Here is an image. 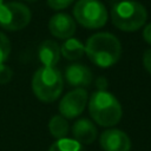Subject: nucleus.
<instances>
[{"label":"nucleus","instance_id":"f257e3e1","mask_svg":"<svg viewBox=\"0 0 151 151\" xmlns=\"http://www.w3.org/2000/svg\"><path fill=\"white\" fill-rule=\"evenodd\" d=\"M85 53L93 64L100 67H110L119 60L122 45L118 38L111 33H96L87 39Z\"/></svg>","mask_w":151,"mask_h":151},{"label":"nucleus","instance_id":"f03ea898","mask_svg":"<svg viewBox=\"0 0 151 151\" xmlns=\"http://www.w3.org/2000/svg\"><path fill=\"white\" fill-rule=\"evenodd\" d=\"M88 112L97 124L105 127L118 124L123 114L117 98L106 91H96L92 93L88 103Z\"/></svg>","mask_w":151,"mask_h":151},{"label":"nucleus","instance_id":"7ed1b4c3","mask_svg":"<svg viewBox=\"0 0 151 151\" xmlns=\"http://www.w3.org/2000/svg\"><path fill=\"white\" fill-rule=\"evenodd\" d=\"M147 19L146 8L138 1L124 0L111 7V20L114 27L125 32L139 29Z\"/></svg>","mask_w":151,"mask_h":151},{"label":"nucleus","instance_id":"20e7f679","mask_svg":"<svg viewBox=\"0 0 151 151\" xmlns=\"http://www.w3.org/2000/svg\"><path fill=\"white\" fill-rule=\"evenodd\" d=\"M64 80L61 73L55 67H40L32 78V90L35 97L44 103H52L63 92Z\"/></svg>","mask_w":151,"mask_h":151},{"label":"nucleus","instance_id":"39448f33","mask_svg":"<svg viewBox=\"0 0 151 151\" xmlns=\"http://www.w3.org/2000/svg\"><path fill=\"white\" fill-rule=\"evenodd\" d=\"M76 20L84 27L96 29L107 21L106 7L99 0H79L73 7Z\"/></svg>","mask_w":151,"mask_h":151},{"label":"nucleus","instance_id":"423d86ee","mask_svg":"<svg viewBox=\"0 0 151 151\" xmlns=\"http://www.w3.org/2000/svg\"><path fill=\"white\" fill-rule=\"evenodd\" d=\"M31 11L21 2H7L0 6V26L6 31H20L31 21Z\"/></svg>","mask_w":151,"mask_h":151},{"label":"nucleus","instance_id":"0eeeda50","mask_svg":"<svg viewBox=\"0 0 151 151\" xmlns=\"http://www.w3.org/2000/svg\"><path fill=\"white\" fill-rule=\"evenodd\" d=\"M87 103V92L84 88H76L63 97L59 103V112L64 118H76L85 109Z\"/></svg>","mask_w":151,"mask_h":151},{"label":"nucleus","instance_id":"6e6552de","mask_svg":"<svg viewBox=\"0 0 151 151\" xmlns=\"http://www.w3.org/2000/svg\"><path fill=\"white\" fill-rule=\"evenodd\" d=\"M99 142L104 151H130L131 149L129 136L118 129H109L104 131L100 134Z\"/></svg>","mask_w":151,"mask_h":151},{"label":"nucleus","instance_id":"1a4fd4ad","mask_svg":"<svg viewBox=\"0 0 151 151\" xmlns=\"http://www.w3.org/2000/svg\"><path fill=\"white\" fill-rule=\"evenodd\" d=\"M76 22L67 13H57L48 21V29L55 38L68 39L76 32Z\"/></svg>","mask_w":151,"mask_h":151},{"label":"nucleus","instance_id":"9d476101","mask_svg":"<svg viewBox=\"0 0 151 151\" xmlns=\"http://www.w3.org/2000/svg\"><path fill=\"white\" fill-rule=\"evenodd\" d=\"M65 79L68 85L78 88L86 87L92 83L93 76L88 67L81 64H72L65 70Z\"/></svg>","mask_w":151,"mask_h":151},{"label":"nucleus","instance_id":"9b49d317","mask_svg":"<svg viewBox=\"0 0 151 151\" xmlns=\"http://www.w3.org/2000/svg\"><path fill=\"white\" fill-rule=\"evenodd\" d=\"M72 134L74 140L80 144H91L97 138V127L87 118L78 119L72 126Z\"/></svg>","mask_w":151,"mask_h":151},{"label":"nucleus","instance_id":"f8f14e48","mask_svg":"<svg viewBox=\"0 0 151 151\" xmlns=\"http://www.w3.org/2000/svg\"><path fill=\"white\" fill-rule=\"evenodd\" d=\"M40 63L47 67H54L60 58V46L53 40H45L38 50Z\"/></svg>","mask_w":151,"mask_h":151},{"label":"nucleus","instance_id":"ddd939ff","mask_svg":"<svg viewBox=\"0 0 151 151\" xmlns=\"http://www.w3.org/2000/svg\"><path fill=\"white\" fill-rule=\"evenodd\" d=\"M60 53L67 60H78L85 54V46L76 38H68L61 46Z\"/></svg>","mask_w":151,"mask_h":151},{"label":"nucleus","instance_id":"4468645a","mask_svg":"<svg viewBox=\"0 0 151 151\" xmlns=\"http://www.w3.org/2000/svg\"><path fill=\"white\" fill-rule=\"evenodd\" d=\"M48 130L54 138L63 139L67 136L70 129L66 118L63 116H53L48 122Z\"/></svg>","mask_w":151,"mask_h":151},{"label":"nucleus","instance_id":"2eb2a0df","mask_svg":"<svg viewBox=\"0 0 151 151\" xmlns=\"http://www.w3.org/2000/svg\"><path fill=\"white\" fill-rule=\"evenodd\" d=\"M48 151H85L80 143H78L74 139L63 138L58 139L55 143L51 145Z\"/></svg>","mask_w":151,"mask_h":151},{"label":"nucleus","instance_id":"dca6fc26","mask_svg":"<svg viewBox=\"0 0 151 151\" xmlns=\"http://www.w3.org/2000/svg\"><path fill=\"white\" fill-rule=\"evenodd\" d=\"M11 53V42L7 35L0 32V64H4Z\"/></svg>","mask_w":151,"mask_h":151},{"label":"nucleus","instance_id":"f3484780","mask_svg":"<svg viewBox=\"0 0 151 151\" xmlns=\"http://www.w3.org/2000/svg\"><path fill=\"white\" fill-rule=\"evenodd\" d=\"M13 78V71L9 66L0 64V84H7Z\"/></svg>","mask_w":151,"mask_h":151},{"label":"nucleus","instance_id":"a211bd4d","mask_svg":"<svg viewBox=\"0 0 151 151\" xmlns=\"http://www.w3.org/2000/svg\"><path fill=\"white\" fill-rule=\"evenodd\" d=\"M73 1L74 0H47V5H48L50 8L59 11V9L68 7Z\"/></svg>","mask_w":151,"mask_h":151},{"label":"nucleus","instance_id":"6ab92c4d","mask_svg":"<svg viewBox=\"0 0 151 151\" xmlns=\"http://www.w3.org/2000/svg\"><path fill=\"white\" fill-rule=\"evenodd\" d=\"M143 65L146 72L151 74V50H146L143 54Z\"/></svg>","mask_w":151,"mask_h":151},{"label":"nucleus","instance_id":"aec40b11","mask_svg":"<svg viewBox=\"0 0 151 151\" xmlns=\"http://www.w3.org/2000/svg\"><path fill=\"white\" fill-rule=\"evenodd\" d=\"M143 38H144V40H145L147 44L151 45V22L145 26V28H144V31H143Z\"/></svg>","mask_w":151,"mask_h":151},{"label":"nucleus","instance_id":"412c9836","mask_svg":"<svg viewBox=\"0 0 151 151\" xmlns=\"http://www.w3.org/2000/svg\"><path fill=\"white\" fill-rule=\"evenodd\" d=\"M96 85L98 87V91H105L107 87V81H106L105 77H99L96 81Z\"/></svg>","mask_w":151,"mask_h":151},{"label":"nucleus","instance_id":"4be33fe9","mask_svg":"<svg viewBox=\"0 0 151 151\" xmlns=\"http://www.w3.org/2000/svg\"><path fill=\"white\" fill-rule=\"evenodd\" d=\"M2 4H4V0H0V6H1Z\"/></svg>","mask_w":151,"mask_h":151},{"label":"nucleus","instance_id":"5701e85b","mask_svg":"<svg viewBox=\"0 0 151 151\" xmlns=\"http://www.w3.org/2000/svg\"><path fill=\"white\" fill-rule=\"evenodd\" d=\"M28 1H34V0H28Z\"/></svg>","mask_w":151,"mask_h":151},{"label":"nucleus","instance_id":"b1692460","mask_svg":"<svg viewBox=\"0 0 151 151\" xmlns=\"http://www.w3.org/2000/svg\"><path fill=\"white\" fill-rule=\"evenodd\" d=\"M118 1H119V0H118Z\"/></svg>","mask_w":151,"mask_h":151}]
</instances>
